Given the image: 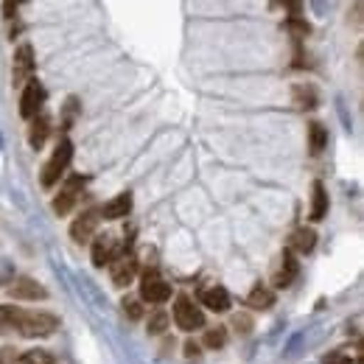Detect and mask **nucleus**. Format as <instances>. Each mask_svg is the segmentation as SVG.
Wrapping results in <instances>:
<instances>
[{"mask_svg": "<svg viewBox=\"0 0 364 364\" xmlns=\"http://www.w3.org/2000/svg\"><path fill=\"white\" fill-rule=\"evenodd\" d=\"M23 336L28 339H37V336H50L56 328H59V319L46 311H20V319L14 325Z\"/></svg>", "mask_w": 364, "mask_h": 364, "instance_id": "f257e3e1", "label": "nucleus"}, {"mask_svg": "<svg viewBox=\"0 0 364 364\" xmlns=\"http://www.w3.org/2000/svg\"><path fill=\"white\" fill-rule=\"evenodd\" d=\"M70 157H73V143L70 140H62L56 146V151L50 154V160L46 163V168H43V185L46 188H53L59 182V177L65 174V168L70 163Z\"/></svg>", "mask_w": 364, "mask_h": 364, "instance_id": "f03ea898", "label": "nucleus"}, {"mask_svg": "<svg viewBox=\"0 0 364 364\" xmlns=\"http://www.w3.org/2000/svg\"><path fill=\"white\" fill-rule=\"evenodd\" d=\"M174 322H177V328H182L185 333H191V331L205 328V314H202L199 306L191 303V297L182 294V297H177V306H174Z\"/></svg>", "mask_w": 364, "mask_h": 364, "instance_id": "7ed1b4c3", "label": "nucleus"}, {"mask_svg": "<svg viewBox=\"0 0 364 364\" xmlns=\"http://www.w3.org/2000/svg\"><path fill=\"white\" fill-rule=\"evenodd\" d=\"M140 297L149 303H166L171 297V286L160 277L157 269H146L143 280H140Z\"/></svg>", "mask_w": 364, "mask_h": 364, "instance_id": "20e7f679", "label": "nucleus"}, {"mask_svg": "<svg viewBox=\"0 0 364 364\" xmlns=\"http://www.w3.org/2000/svg\"><path fill=\"white\" fill-rule=\"evenodd\" d=\"M43 104H46V90H43V85L37 79H31L26 85V90H23V98H20V115L26 121H34L40 115Z\"/></svg>", "mask_w": 364, "mask_h": 364, "instance_id": "39448f33", "label": "nucleus"}, {"mask_svg": "<svg viewBox=\"0 0 364 364\" xmlns=\"http://www.w3.org/2000/svg\"><path fill=\"white\" fill-rule=\"evenodd\" d=\"M31 73H34V50L31 46H20V50L14 53V68H11L14 87H26L31 82Z\"/></svg>", "mask_w": 364, "mask_h": 364, "instance_id": "423d86ee", "label": "nucleus"}, {"mask_svg": "<svg viewBox=\"0 0 364 364\" xmlns=\"http://www.w3.org/2000/svg\"><path fill=\"white\" fill-rule=\"evenodd\" d=\"M118 241H115V235H109V232H104V235H98L95 241H92V267H107V264H112L115 258H118Z\"/></svg>", "mask_w": 364, "mask_h": 364, "instance_id": "0eeeda50", "label": "nucleus"}, {"mask_svg": "<svg viewBox=\"0 0 364 364\" xmlns=\"http://www.w3.org/2000/svg\"><path fill=\"white\" fill-rule=\"evenodd\" d=\"M109 267H112V283H115L118 289H124V286H129V283L135 280V272H137L135 255H118Z\"/></svg>", "mask_w": 364, "mask_h": 364, "instance_id": "6e6552de", "label": "nucleus"}, {"mask_svg": "<svg viewBox=\"0 0 364 364\" xmlns=\"http://www.w3.org/2000/svg\"><path fill=\"white\" fill-rule=\"evenodd\" d=\"M82 185H85V177H73V180L62 188V193L53 199V210H56L59 216H68V213L73 210V205H76V199H79V188H82Z\"/></svg>", "mask_w": 364, "mask_h": 364, "instance_id": "1a4fd4ad", "label": "nucleus"}, {"mask_svg": "<svg viewBox=\"0 0 364 364\" xmlns=\"http://www.w3.org/2000/svg\"><path fill=\"white\" fill-rule=\"evenodd\" d=\"M98 210H87V213H82L73 225H70V238L76 241V244H85V241H90V235L95 232L98 228Z\"/></svg>", "mask_w": 364, "mask_h": 364, "instance_id": "9d476101", "label": "nucleus"}, {"mask_svg": "<svg viewBox=\"0 0 364 364\" xmlns=\"http://www.w3.org/2000/svg\"><path fill=\"white\" fill-rule=\"evenodd\" d=\"M199 300H202V306H208L210 311H219V314L230 309V294L222 286H216V283H213V286H205V289L199 291Z\"/></svg>", "mask_w": 364, "mask_h": 364, "instance_id": "9b49d317", "label": "nucleus"}, {"mask_svg": "<svg viewBox=\"0 0 364 364\" xmlns=\"http://www.w3.org/2000/svg\"><path fill=\"white\" fill-rule=\"evenodd\" d=\"M46 289L37 280H31V277H20L11 286V297L14 300H46Z\"/></svg>", "mask_w": 364, "mask_h": 364, "instance_id": "f8f14e48", "label": "nucleus"}, {"mask_svg": "<svg viewBox=\"0 0 364 364\" xmlns=\"http://www.w3.org/2000/svg\"><path fill=\"white\" fill-rule=\"evenodd\" d=\"M297 272H300V264H297L294 252H291V250H286V252H283V258H280V269H277V274H274V286H280V289L291 286V280L297 277Z\"/></svg>", "mask_w": 364, "mask_h": 364, "instance_id": "ddd939ff", "label": "nucleus"}, {"mask_svg": "<svg viewBox=\"0 0 364 364\" xmlns=\"http://www.w3.org/2000/svg\"><path fill=\"white\" fill-rule=\"evenodd\" d=\"M129 210H132V193H118L115 199L104 202L98 216H104V219H124V216H129Z\"/></svg>", "mask_w": 364, "mask_h": 364, "instance_id": "4468645a", "label": "nucleus"}, {"mask_svg": "<svg viewBox=\"0 0 364 364\" xmlns=\"http://www.w3.org/2000/svg\"><path fill=\"white\" fill-rule=\"evenodd\" d=\"M247 306L250 309H255V311H267V309H272L274 306V291L269 286H255L252 291H250V297H247Z\"/></svg>", "mask_w": 364, "mask_h": 364, "instance_id": "2eb2a0df", "label": "nucleus"}, {"mask_svg": "<svg viewBox=\"0 0 364 364\" xmlns=\"http://www.w3.org/2000/svg\"><path fill=\"white\" fill-rule=\"evenodd\" d=\"M314 244H317V232H314V230H309V228L294 230V235H291V252L309 255V252L314 250Z\"/></svg>", "mask_w": 364, "mask_h": 364, "instance_id": "dca6fc26", "label": "nucleus"}, {"mask_svg": "<svg viewBox=\"0 0 364 364\" xmlns=\"http://www.w3.org/2000/svg\"><path fill=\"white\" fill-rule=\"evenodd\" d=\"M314 196H311V213H309V219L311 222H319V219H325V213H328V193H325V185L322 182H314Z\"/></svg>", "mask_w": 364, "mask_h": 364, "instance_id": "f3484780", "label": "nucleus"}, {"mask_svg": "<svg viewBox=\"0 0 364 364\" xmlns=\"http://www.w3.org/2000/svg\"><path fill=\"white\" fill-rule=\"evenodd\" d=\"M48 129H50V121H48L46 115H37V118L31 121V129H28V143H31L34 149H40V146L46 143Z\"/></svg>", "mask_w": 364, "mask_h": 364, "instance_id": "a211bd4d", "label": "nucleus"}, {"mask_svg": "<svg viewBox=\"0 0 364 364\" xmlns=\"http://www.w3.org/2000/svg\"><path fill=\"white\" fill-rule=\"evenodd\" d=\"M228 342V328L225 325H216L210 331H205V348L208 350H222Z\"/></svg>", "mask_w": 364, "mask_h": 364, "instance_id": "6ab92c4d", "label": "nucleus"}, {"mask_svg": "<svg viewBox=\"0 0 364 364\" xmlns=\"http://www.w3.org/2000/svg\"><path fill=\"white\" fill-rule=\"evenodd\" d=\"M325 143H328V129L314 121V124L309 127V146H311V154H319V151L325 149Z\"/></svg>", "mask_w": 364, "mask_h": 364, "instance_id": "aec40b11", "label": "nucleus"}, {"mask_svg": "<svg viewBox=\"0 0 364 364\" xmlns=\"http://www.w3.org/2000/svg\"><path fill=\"white\" fill-rule=\"evenodd\" d=\"M294 101L300 109H314L317 107V92L311 87H294Z\"/></svg>", "mask_w": 364, "mask_h": 364, "instance_id": "412c9836", "label": "nucleus"}, {"mask_svg": "<svg viewBox=\"0 0 364 364\" xmlns=\"http://www.w3.org/2000/svg\"><path fill=\"white\" fill-rule=\"evenodd\" d=\"M17 364H56L53 362V356L46 353V350H28V353H23Z\"/></svg>", "mask_w": 364, "mask_h": 364, "instance_id": "4be33fe9", "label": "nucleus"}, {"mask_svg": "<svg viewBox=\"0 0 364 364\" xmlns=\"http://www.w3.org/2000/svg\"><path fill=\"white\" fill-rule=\"evenodd\" d=\"M17 319H20V309H14V306H0V331H3V328H14Z\"/></svg>", "mask_w": 364, "mask_h": 364, "instance_id": "5701e85b", "label": "nucleus"}, {"mask_svg": "<svg viewBox=\"0 0 364 364\" xmlns=\"http://www.w3.org/2000/svg\"><path fill=\"white\" fill-rule=\"evenodd\" d=\"M166 325H168V317H166V311H154L151 319H149V333H163L166 331Z\"/></svg>", "mask_w": 364, "mask_h": 364, "instance_id": "b1692460", "label": "nucleus"}, {"mask_svg": "<svg viewBox=\"0 0 364 364\" xmlns=\"http://www.w3.org/2000/svg\"><path fill=\"white\" fill-rule=\"evenodd\" d=\"M286 28H289V31H294V34H297V40L309 34V26H306L303 20H289V23H286Z\"/></svg>", "mask_w": 364, "mask_h": 364, "instance_id": "393cba45", "label": "nucleus"}, {"mask_svg": "<svg viewBox=\"0 0 364 364\" xmlns=\"http://www.w3.org/2000/svg\"><path fill=\"white\" fill-rule=\"evenodd\" d=\"M124 311H127V317H129V319L143 317V306H140V303H135V300H132V303H124Z\"/></svg>", "mask_w": 364, "mask_h": 364, "instance_id": "a878e982", "label": "nucleus"}, {"mask_svg": "<svg viewBox=\"0 0 364 364\" xmlns=\"http://www.w3.org/2000/svg\"><path fill=\"white\" fill-rule=\"evenodd\" d=\"M232 325H235V331H241V333H250V328H252V322H250V317H232Z\"/></svg>", "mask_w": 364, "mask_h": 364, "instance_id": "bb28decb", "label": "nucleus"}, {"mask_svg": "<svg viewBox=\"0 0 364 364\" xmlns=\"http://www.w3.org/2000/svg\"><path fill=\"white\" fill-rule=\"evenodd\" d=\"M325 364H353L345 353H331L328 359H325Z\"/></svg>", "mask_w": 364, "mask_h": 364, "instance_id": "cd10ccee", "label": "nucleus"}, {"mask_svg": "<svg viewBox=\"0 0 364 364\" xmlns=\"http://www.w3.org/2000/svg\"><path fill=\"white\" fill-rule=\"evenodd\" d=\"M185 356L188 359H199V345L196 342H185Z\"/></svg>", "mask_w": 364, "mask_h": 364, "instance_id": "c85d7f7f", "label": "nucleus"}, {"mask_svg": "<svg viewBox=\"0 0 364 364\" xmlns=\"http://www.w3.org/2000/svg\"><path fill=\"white\" fill-rule=\"evenodd\" d=\"M3 9H6V17H11V11H17V3H6Z\"/></svg>", "mask_w": 364, "mask_h": 364, "instance_id": "c756f323", "label": "nucleus"}]
</instances>
